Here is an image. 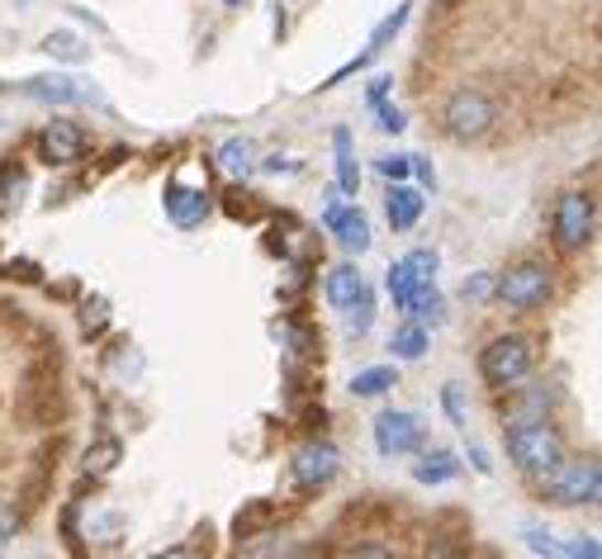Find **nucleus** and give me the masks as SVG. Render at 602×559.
Segmentation results:
<instances>
[{
	"label": "nucleus",
	"mask_w": 602,
	"mask_h": 559,
	"mask_svg": "<svg viewBox=\"0 0 602 559\" xmlns=\"http://www.w3.org/2000/svg\"><path fill=\"white\" fill-rule=\"evenodd\" d=\"M508 455L513 465L527 474V479H546L565 465V437L546 418H527V422H513L508 431Z\"/></svg>",
	"instance_id": "nucleus-1"
},
{
	"label": "nucleus",
	"mask_w": 602,
	"mask_h": 559,
	"mask_svg": "<svg viewBox=\"0 0 602 559\" xmlns=\"http://www.w3.org/2000/svg\"><path fill=\"white\" fill-rule=\"evenodd\" d=\"M531 370V342L527 337H494L480 356V375L494 389H513Z\"/></svg>",
	"instance_id": "nucleus-2"
},
{
	"label": "nucleus",
	"mask_w": 602,
	"mask_h": 559,
	"mask_svg": "<svg viewBox=\"0 0 602 559\" xmlns=\"http://www.w3.org/2000/svg\"><path fill=\"white\" fill-rule=\"evenodd\" d=\"M546 493L556 507H583V503H598L602 493V470L598 460H565V465L546 479Z\"/></svg>",
	"instance_id": "nucleus-3"
},
{
	"label": "nucleus",
	"mask_w": 602,
	"mask_h": 559,
	"mask_svg": "<svg viewBox=\"0 0 602 559\" xmlns=\"http://www.w3.org/2000/svg\"><path fill=\"white\" fill-rule=\"evenodd\" d=\"M550 290H556V280H550L546 261H522V266H513L508 276L498 280V299L508 303V309H517V313L541 309V303L550 299Z\"/></svg>",
	"instance_id": "nucleus-4"
},
{
	"label": "nucleus",
	"mask_w": 602,
	"mask_h": 559,
	"mask_svg": "<svg viewBox=\"0 0 602 559\" xmlns=\"http://www.w3.org/2000/svg\"><path fill=\"white\" fill-rule=\"evenodd\" d=\"M441 123H447L451 138H484L494 129V100H488L484 90H455L447 109H441Z\"/></svg>",
	"instance_id": "nucleus-5"
},
{
	"label": "nucleus",
	"mask_w": 602,
	"mask_h": 559,
	"mask_svg": "<svg viewBox=\"0 0 602 559\" xmlns=\"http://www.w3.org/2000/svg\"><path fill=\"white\" fill-rule=\"evenodd\" d=\"M593 228H598V204H593L589 190H574V195H565L560 209H556V243H560L565 251H579V247L593 243Z\"/></svg>",
	"instance_id": "nucleus-6"
},
{
	"label": "nucleus",
	"mask_w": 602,
	"mask_h": 559,
	"mask_svg": "<svg viewBox=\"0 0 602 559\" xmlns=\"http://www.w3.org/2000/svg\"><path fill=\"white\" fill-rule=\"evenodd\" d=\"M20 412L34 427H53L62 418V389H57V375L53 365H39V370H29L24 379V394H20Z\"/></svg>",
	"instance_id": "nucleus-7"
},
{
	"label": "nucleus",
	"mask_w": 602,
	"mask_h": 559,
	"mask_svg": "<svg viewBox=\"0 0 602 559\" xmlns=\"http://www.w3.org/2000/svg\"><path fill=\"white\" fill-rule=\"evenodd\" d=\"M375 445L379 455H413L422 445V422L404 408H385L375 418Z\"/></svg>",
	"instance_id": "nucleus-8"
},
{
	"label": "nucleus",
	"mask_w": 602,
	"mask_h": 559,
	"mask_svg": "<svg viewBox=\"0 0 602 559\" xmlns=\"http://www.w3.org/2000/svg\"><path fill=\"white\" fill-rule=\"evenodd\" d=\"M337 470H342V455L332 441H304L294 451V484L299 488H323L337 479Z\"/></svg>",
	"instance_id": "nucleus-9"
},
{
	"label": "nucleus",
	"mask_w": 602,
	"mask_h": 559,
	"mask_svg": "<svg viewBox=\"0 0 602 559\" xmlns=\"http://www.w3.org/2000/svg\"><path fill=\"white\" fill-rule=\"evenodd\" d=\"M522 540L536 550V555H546V559H598V540L593 536H556V531H546V526H522Z\"/></svg>",
	"instance_id": "nucleus-10"
},
{
	"label": "nucleus",
	"mask_w": 602,
	"mask_h": 559,
	"mask_svg": "<svg viewBox=\"0 0 602 559\" xmlns=\"http://www.w3.org/2000/svg\"><path fill=\"white\" fill-rule=\"evenodd\" d=\"M427 559H470V517H461V513H441V517L432 522Z\"/></svg>",
	"instance_id": "nucleus-11"
},
{
	"label": "nucleus",
	"mask_w": 602,
	"mask_h": 559,
	"mask_svg": "<svg viewBox=\"0 0 602 559\" xmlns=\"http://www.w3.org/2000/svg\"><path fill=\"white\" fill-rule=\"evenodd\" d=\"M39 148H43V157L53 166H72V162H82V152H86V133L76 129V123H67V119H53L43 129Z\"/></svg>",
	"instance_id": "nucleus-12"
},
{
	"label": "nucleus",
	"mask_w": 602,
	"mask_h": 559,
	"mask_svg": "<svg viewBox=\"0 0 602 559\" xmlns=\"http://www.w3.org/2000/svg\"><path fill=\"white\" fill-rule=\"evenodd\" d=\"M209 214V190H185L181 181L166 185V218L176 223V228H195Z\"/></svg>",
	"instance_id": "nucleus-13"
},
{
	"label": "nucleus",
	"mask_w": 602,
	"mask_h": 559,
	"mask_svg": "<svg viewBox=\"0 0 602 559\" xmlns=\"http://www.w3.org/2000/svg\"><path fill=\"white\" fill-rule=\"evenodd\" d=\"M323 223L332 233H337V243L346 247V251H366L370 247V223H366V214L356 209H342V204H327V214H323Z\"/></svg>",
	"instance_id": "nucleus-14"
},
{
	"label": "nucleus",
	"mask_w": 602,
	"mask_h": 559,
	"mask_svg": "<svg viewBox=\"0 0 602 559\" xmlns=\"http://www.w3.org/2000/svg\"><path fill=\"white\" fill-rule=\"evenodd\" d=\"M24 90L34 95V100H47V105H82V100H90V86L76 82V76H34Z\"/></svg>",
	"instance_id": "nucleus-15"
},
{
	"label": "nucleus",
	"mask_w": 602,
	"mask_h": 559,
	"mask_svg": "<svg viewBox=\"0 0 602 559\" xmlns=\"http://www.w3.org/2000/svg\"><path fill=\"white\" fill-rule=\"evenodd\" d=\"M332 148H337V190L356 195L361 190V166H356V142L352 129H332Z\"/></svg>",
	"instance_id": "nucleus-16"
},
{
	"label": "nucleus",
	"mask_w": 602,
	"mask_h": 559,
	"mask_svg": "<svg viewBox=\"0 0 602 559\" xmlns=\"http://www.w3.org/2000/svg\"><path fill=\"white\" fill-rule=\"evenodd\" d=\"M418 218H422V195H418V190H408V185H394L389 190V228L408 233Z\"/></svg>",
	"instance_id": "nucleus-17"
},
{
	"label": "nucleus",
	"mask_w": 602,
	"mask_h": 559,
	"mask_svg": "<svg viewBox=\"0 0 602 559\" xmlns=\"http://www.w3.org/2000/svg\"><path fill=\"white\" fill-rule=\"evenodd\" d=\"M361 290H366V280H361L356 266H337L327 276V303H332V309H352Z\"/></svg>",
	"instance_id": "nucleus-18"
},
{
	"label": "nucleus",
	"mask_w": 602,
	"mask_h": 559,
	"mask_svg": "<svg viewBox=\"0 0 602 559\" xmlns=\"http://www.w3.org/2000/svg\"><path fill=\"white\" fill-rule=\"evenodd\" d=\"M455 474H461V460H455L451 451H427L418 465H413V479H418V484H451Z\"/></svg>",
	"instance_id": "nucleus-19"
},
{
	"label": "nucleus",
	"mask_w": 602,
	"mask_h": 559,
	"mask_svg": "<svg viewBox=\"0 0 602 559\" xmlns=\"http://www.w3.org/2000/svg\"><path fill=\"white\" fill-rule=\"evenodd\" d=\"M251 166H257V148H251L247 138H228L224 148H218V171L233 175V181H243Z\"/></svg>",
	"instance_id": "nucleus-20"
},
{
	"label": "nucleus",
	"mask_w": 602,
	"mask_h": 559,
	"mask_svg": "<svg viewBox=\"0 0 602 559\" xmlns=\"http://www.w3.org/2000/svg\"><path fill=\"white\" fill-rule=\"evenodd\" d=\"M394 385H399L394 365H375V370H361V375L352 379V394H361V398H379V394H389Z\"/></svg>",
	"instance_id": "nucleus-21"
},
{
	"label": "nucleus",
	"mask_w": 602,
	"mask_h": 559,
	"mask_svg": "<svg viewBox=\"0 0 602 559\" xmlns=\"http://www.w3.org/2000/svg\"><path fill=\"white\" fill-rule=\"evenodd\" d=\"M119 455H123V445H119L115 437L95 441V445H90V451H86V474H95V479H100V474H109V470H115V465H119Z\"/></svg>",
	"instance_id": "nucleus-22"
},
{
	"label": "nucleus",
	"mask_w": 602,
	"mask_h": 559,
	"mask_svg": "<svg viewBox=\"0 0 602 559\" xmlns=\"http://www.w3.org/2000/svg\"><path fill=\"white\" fill-rule=\"evenodd\" d=\"M43 53H47V57H62V62H86L90 47L76 39V34H62V29H57V34L43 39Z\"/></svg>",
	"instance_id": "nucleus-23"
},
{
	"label": "nucleus",
	"mask_w": 602,
	"mask_h": 559,
	"mask_svg": "<svg viewBox=\"0 0 602 559\" xmlns=\"http://www.w3.org/2000/svg\"><path fill=\"white\" fill-rule=\"evenodd\" d=\"M385 284H389V294H394V303H399L404 313H408V303H413V294L422 290V284L413 280V270H408L404 261H394V266H389V280H385Z\"/></svg>",
	"instance_id": "nucleus-24"
},
{
	"label": "nucleus",
	"mask_w": 602,
	"mask_h": 559,
	"mask_svg": "<svg viewBox=\"0 0 602 559\" xmlns=\"http://www.w3.org/2000/svg\"><path fill=\"white\" fill-rule=\"evenodd\" d=\"M389 351H394V356H399V361H418L422 351H427V332H422L418 323H408V327H399V332H394Z\"/></svg>",
	"instance_id": "nucleus-25"
},
{
	"label": "nucleus",
	"mask_w": 602,
	"mask_h": 559,
	"mask_svg": "<svg viewBox=\"0 0 602 559\" xmlns=\"http://www.w3.org/2000/svg\"><path fill=\"white\" fill-rule=\"evenodd\" d=\"M370 323H375V299H370V290H361L356 303L346 309V332H352V337H366Z\"/></svg>",
	"instance_id": "nucleus-26"
},
{
	"label": "nucleus",
	"mask_w": 602,
	"mask_h": 559,
	"mask_svg": "<svg viewBox=\"0 0 602 559\" xmlns=\"http://www.w3.org/2000/svg\"><path fill=\"white\" fill-rule=\"evenodd\" d=\"M404 266L413 270L418 284H437V266H441V257H437L432 247H418V251H408V257H404Z\"/></svg>",
	"instance_id": "nucleus-27"
},
{
	"label": "nucleus",
	"mask_w": 602,
	"mask_h": 559,
	"mask_svg": "<svg viewBox=\"0 0 602 559\" xmlns=\"http://www.w3.org/2000/svg\"><path fill=\"white\" fill-rule=\"evenodd\" d=\"M404 24H408V6H399L394 14H385V20L375 24V34H370V47H366V53H370V57H375V53H385V43H389L394 34H399Z\"/></svg>",
	"instance_id": "nucleus-28"
},
{
	"label": "nucleus",
	"mask_w": 602,
	"mask_h": 559,
	"mask_svg": "<svg viewBox=\"0 0 602 559\" xmlns=\"http://www.w3.org/2000/svg\"><path fill=\"white\" fill-rule=\"evenodd\" d=\"M441 404H447V418L461 427V431H470V412H465V389L461 385H447L441 389Z\"/></svg>",
	"instance_id": "nucleus-29"
},
{
	"label": "nucleus",
	"mask_w": 602,
	"mask_h": 559,
	"mask_svg": "<svg viewBox=\"0 0 602 559\" xmlns=\"http://www.w3.org/2000/svg\"><path fill=\"white\" fill-rule=\"evenodd\" d=\"M337 559H399L389 546H375V540H366V546H346Z\"/></svg>",
	"instance_id": "nucleus-30"
},
{
	"label": "nucleus",
	"mask_w": 602,
	"mask_h": 559,
	"mask_svg": "<svg viewBox=\"0 0 602 559\" xmlns=\"http://www.w3.org/2000/svg\"><path fill=\"white\" fill-rule=\"evenodd\" d=\"M14 531H20V507L0 498V546H6V540H10Z\"/></svg>",
	"instance_id": "nucleus-31"
},
{
	"label": "nucleus",
	"mask_w": 602,
	"mask_h": 559,
	"mask_svg": "<svg viewBox=\"0 0 602 559\" xmlns=\"http://www.w3.org/2000/svg\"><path fill=\"white\" fill-rule=\"evenodd\" d=\"M408 171H413V157H379V175H389V181H404Z\"/></svg>",
	"instance_id": "nucleus-32"
},
{
	"label": "nucleus",
	"mask_w": 602,
	"mask_h": 559,
	"mask_svg": "<svg viewBox=\"0 0 602 559\" xmlns=\"http://www.w3.org/2000/svg\"><path fill=\"white\" fill-rule=\"evenodd\" d=\"M379 129H385V133H404V129H408L404 109H394V105H385V109H379Z\"/></svg>",
	"instance_id": "nucleus-33"
},
{
	"label": "nucleus",
	"mask_w": 602,
	"mask_h": 559,
	"mask_svg": "<svg viewBox=\"0 0 602 559\" xmlns=\"http://www.w3.org/2000/svg\"><path fill=\"white\" fill-rule=\"evenodd\" d=\"M152 559H209V546H176V550H162Z\"/></svg>",
	"instance_id": "nucleus-34"
},
{
	"label": "nucleus",
	"mask_w": 602,
	"mask_h": 559,
	"mask_svg": "<svg viewBox=\"0 0 602 559\" xmlns=\"http://www.w3.org/2000/svg\"><path fill=\"white\" fill-rule=\"evenodd\" d=\"M488 290H494V280H488V276H474V280L465 284V299H488Z\"/></svg>",
	"instance_id": "nucleus-35"
},
{
	"label": "nucleus",
	"mask_w": 602,
	"mask_h": 559,
	"mask_svg": "<svg viewBox=\"0 0 602 559\" xmlns=\"http://www.w3.org/2000/svg\"><path fill=\"white\" fill-rule=\"evenodd\" d=\"M389 76H375V82H370V105H379V100H385V95H389Z\"/></svg>",
	"instance_id": "nucleus-36"
},
{
	"label": "nucleus",
	"mask_w": 602,
	"mask_h": 559,
	"mask_svg": "<svg viewBox=\"0 0 602 559\" xmlns=\"http://www.w3.org/2000/svg\"><path fill=\"white\" fill-rule=\"evenodd\" d=\"M284 559H327V550H319V546H299V550H290Z\"/></svg>",
	"instance_id": "nucleus-37"
},
{
	"label": "nucleus",
	"mask_w": 602,
	"mask_h": 559,
	"mask_svg": "<svg viewBox=\"0 0 602 559\" xmlns=\"http://www.w3.org/2000/svg\"><path fill=\"white\" fill-rule=\"evenodd\" d=\"M470 455H474V470H480V474L494 470V465H488V455H484V445H470Z\"/></svg>",
	"instance_id": "nucleus-38"
},
{
	"label": "nucleus",
	"mask_w": 602,
	"mask_h": 559,
	"mask_svg": "<svg viewBox=\"0 0 602 559\" xmlns=\"http://www.w3.org/2000/svg\"><path fill=\"white\" fill-rule=\"evenodd\" d=\"M413 171L422 175V185H437V175H432V166H427V162H418V157H413Z\"/></svg>",
	"instance_id": "nucleus-39"
},
{
	"label": "nucleus",
	"mask_w": 602,
	"mask_h": 559,
	"mask_svg": "<svg viewBox=\"0 0 602 559\" xmlns=\"http://www.w3.org/2000/svg\"><path fill=\"white\" fill-rule=\"evenodd\" d=\"M224 6H228V10H243V6H247V0H224Z\"/></svg>",
	"instance_id": "nucleus-40"
}]
</instances>
